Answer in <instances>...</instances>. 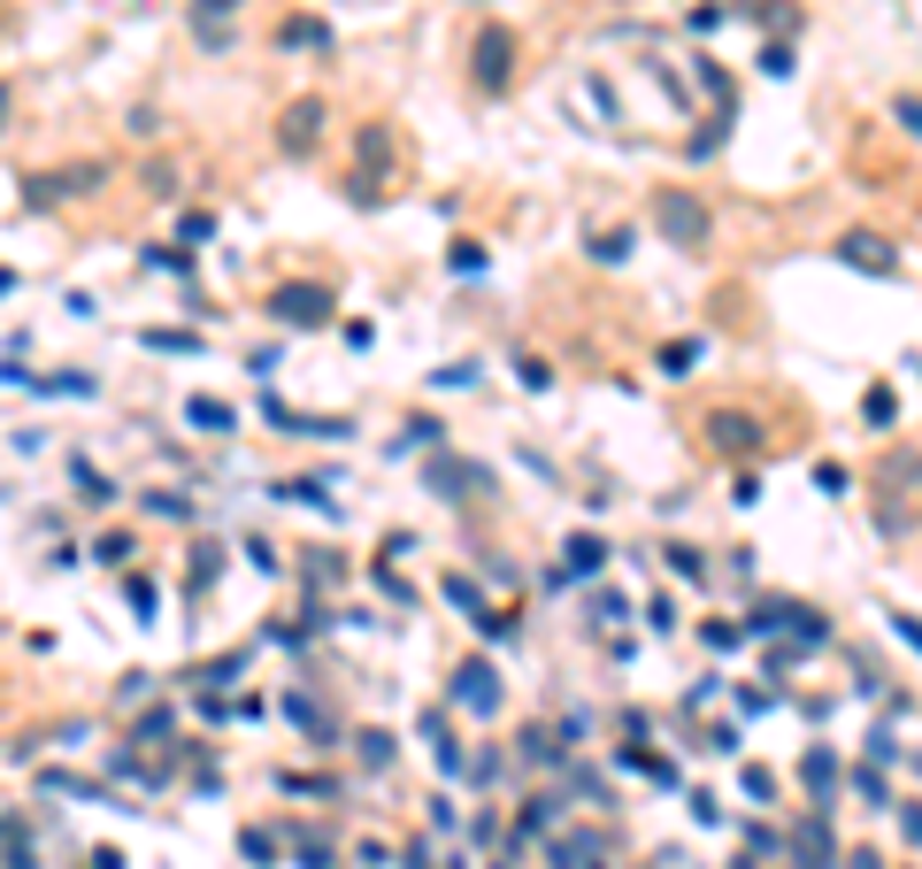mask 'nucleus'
<instances>
[{"instance_id":"nucleus-1","label":"nucleus","mask_w":922,"mask_h":869,"mask_svg":"<svg viewBox=\"0 0 922 869\" xmlns=\"http://www.w3.org/2000/svg\"><path fill=\"white\" fill-rule=\"evenodd\" d=\"M746 631H754V639H792L799 655H807V647H830V616L807 608V600H792V593L754 600V608H746Z\"/></svg>"},{"instance_id":"nucleus-2","label":"nucleus","mask_w":922,"mask_h":869,"mask_svg":"<svg viewBox=\"0 0 922 869\" xmlns=\"http://www.w3.org/2000/svg\"><path fill=\"white\" fill-rule=\"evenodd\" d=\"M653 231H661V247H677V254H708L715 216H708V200H700L692 185H661V192H653Z\"/></svg>"},{"instance_id":"nucleus-3","label":"nucleus","mask_w":922,"mask_h":869,"mask_svg":"<svg viewBox=\"0 0 922 869\" xmlns=\"http://www.w3.org/2000/svg\"><path fill=\"white\" fill-rule=\"evenodd\" d=\"M331 316H338V293H331V285H315V278L270 285V324H285V332H323Z\"/></svg>"},{"instance_id":"nucleus-4","label":"nucleus","mask_w":922,"mask_h":869,"mask_svg":"<svg viewBox=\"0 0 922 869\" xmlns=\"http://www.w3.org/2000/svg\"><path fill=\"white\" fill-rule=\"evenodd\" d=\"M515 31L507 23H484L476 39H469V77H476V93H507V77H515Z\"/></svg>"},{"instance_id":"nucleus-5","label":"nucleus","mask_w":922,"mask_h":869,"mask_svg":"<svg viewBox=\"0 0 922 869\" xmlns=\"http://www.w3.org/2000/svg\"><path fill=\"white\" fill-rule=\"evenodd\" d=\"M700 431H708V447H715V454H731V462H754V454L768 447V423L754 416V408H715Z\"/></svg>"},{"instance_id":"nucleus-6","label":"nucleus","mask_w":922,"mask_h":869,"mask_svg":"<svg viewBox=\"0 0 922 869\" xmlns=\"http://www.w3.org/2000/svg\"><path fill=\"white\" fill-rule=\"evenodd\" d=\"M323 124H331L323 93H301V101H285V116H277V155L307 163V155H315V139H323Z\"/></svg>"},{"instance_id":"nucleus-7","label":"nucleus","mask_w":922,"mask_h":869,"mask_svg":"<svg viewBox=\"0 0 922 869\" xmlns=\"http://www.w3.org/2000/svg\"><path fill=\"white\" fill-rule=\"evenodd\" d=\"M447 693H454V708H469L476 723L507 708V685H500V670H492L484 655H469V662H461V670H454V685H447Z\"/></svg>"},{"instance_id":"nucleus-8","label":"nucleus","mask_w":922,"mask_h":869,"mask_svg":"<svg viewBox=\"0 0 922 869\" xmlns=\"http://www.w3.org/2000/svg\"><path fill=\"white\" fill-rule=\"evenodd\" d=\"M784 855L792 869H838V839H830V816L815 808V816H799V831L784 839Z\"/></svg>"},{"instance_id":"nucleus-9","label":"nucleus","mask_w":922,"mask_h":869,"mask_svg":"<svg viewBox=\"0 0 922 869\" xmlns=\"http://www.w3.org/2000/svg\"><path fill=\"white\" fill-rule=\"evenodd\" d=\"M431 485H439V501H484V493H492V470L454 462V454H439V447H431Z\"/></svg>"},{"instance_id":"nucleus-10","label":"nucleus","mask_w":922,"mask_h":869,"mask_svg":"<svg viewBox=\"0 0 922 869\" xmlns=\"http://www.w3.org/2000/svg\"><path fill=\"white\" fill-rule=\"evenodd\" d=\"M262 416H270V423H277V431H285V439H346V431H354V423H346V416H301V408H285V400H277V392H270V400H262Z\"/></svg>"},{"instance_id":"nucleus-11","label":"nucleus","mask_w":922,"mask_h":869,"mask_svg":"<svg viewBox=\"0 0 922 869\" xmlns=\"http://www.w3.org/2000/svg\"><path fill=\"white\" fill-rule=\"evenodd\" d=\"M830 254H838L846 270H869V278H892V270H900V254H892V247H884L877 231H846V239H838Z\"/></svg>"},{"instance_id":"nucleus-12","label":"nucleus","mask_w":922,"mask_h":869,"mask_svg":"<svg viewBox=\"0 0 922 869\" xmlns=\"http://www.w3.org/2000/svg\"><path fill=\"white\" fill-rule=\"evenodd\" d=\"M247 0H192V39L200 46H231V15H239Z\"/></svg>"},{"instance_id":"nucleus-13","label":"nucleus","mask_w":922,"mask_h":869,"mask_svg":"<svg viewBox=\"0 0 922 869\" xmlns=\"http://www.w3.org/2000/svg\"><path fill=\"white\" fill-rule=\"evenodd\" d=\"M838 777H846V769H838V754H830V746H807V754H799V785H807V793H815L823 808H830Z\"/></svg>"},{"instance_id":"nucleus-14","label":"nucleus","mask_w":922,"mask_h":869,"mask_svg":"<svg viewBox=\"0 0 922 869\" xmlns=\"http://www.w3.org/2000/svg\"><path fill=\"white\" fill-rule=\"evenodd\" d=\"M877 485H884V493H915V501H922V454H908V447H900V454H884Z\"/></svg>"},{"instance_id":"nucleus-15","label":"nucleus","mask_w":922,"mask_h":869,"mask_svg":"<svg viewBox=\"0 0 922 869\" xmlns=\"http://www.w3.org/2000/svg\"><path fill=\"white\" fill-rule=\"evenodd\" d=\"M385 155H392V132H385V124H362V132H354V163H362V170L354 177H377Z\"/></svg>"},{"instance_id":"nucleus-16","label":"nucleus","mask_w":922,"mask_h":869,"mask_svg":"<svg viewBox=\"0 0 922 869\" xmlns=\"http://www.w3.org/2000/svg\"><path fill=\"white\" fill-rule=\"evenodd\" d=\"M185 423H192V431H208V439H223V431H231L239 416H231L223 400H208V392H192V400H185Z\"/></svg>"},{"instance_id":"nucleus-17","label":"nucleus","mask_w":922,"mask_h":869,"mask_svg":"<svg viewBox=\"0 0 922 869\" xmlns=\"http://www.w3.org/2000/svg\"><path fill=\"white\" fill-rule=\"evenodd\" d=\"M562 554H569V569H577V577H600V569H608V538H593V531H577V538H569V546H562Z\"/></svg>"},{"instance_id":"nucleus-18","label":"nucleus","mask_w":922,"mask_h":869,"mask_svg":"<svg viewBox=\"0 0 922 869\" xmlns=\"http://www.w3.org/2000/svg\"><path fill=\"white\" fill-rule=\"evenodd\" d=\"M653 362H661V377H692V369L708 362V339H669Z\"/></svg>"},{"instance_id":"nucleus-19","label":"nucleus","mask_w":922,"mask_h":869,"mask_svg":"<svg viewBox=\"0 0 922 869\" xmlns=\"http://www.w3.org/2000/svg\"><path fill=\"white\" fill-rule=\"evenodd\" d=\"M861 416H869V431H892V423H900V392H892V385H869V392H861Z\"/></svg>"},{"instance_id":"nucleus-20","label":"nucleus","mask_w":922,"mask_h":869,"mask_svg":"<svg viewBox=\"0 0 922 869\" xmlns=\"http://www.w3.org/2000/svg\"><path fill=\"white\" fill-rule=\"evenodd\" d=\"M70 470H77V501H85V509H108V501H116V485H108V470H93L85 454H77Z\"/></svg>"},{"instance_id":"nucleus-21","label":"nucleus","mask_w":922,"mask_h":869,"mask_svg":"<svg viewBox=\"0 0 922 869\" xmlns=\"http://www.w3.org/2000/svg\"><path fill=\"white\" fill-rule=\"evenodd\" d=\"M554 816H562V800H554V793H538L531 808H515V847H523V839H538V831H546Z\"/></svg>"},{"instance_id":"nucleus-22","label":"nucleus","mask_w":922,"mask_h":869,"mask_svg":"<svg viewBox=\"0 0 922 869\" xmlns=\"http://www.w3.org/2000/svg\"><path fill=\"white\" fill-rule=\"evenodd\" d=\"M853 793H861V808H892V785H884V769H877V762H861V769H853Z\"/></svg>"},{"instance_id":"nucleus-23","label":"nucleus","mask_w":922,"mask_h":869,"mask_svg":"<svg viewBox=\"0 0 922 869\" xmlns=\"http://www.w3.org/2000/svg\"><path fill=\"white\" fill-rule=\"evenodd\" d=\"M277 46H331V23H315V15H293V23L277 31Z\"/></svg>"},{"instance_id":"nucleus-24","label":"nucleus","mask_w":922,"mask_h":869,"mask_svg":"<svg viewBox=\"0 0 922 869\" xmlns=\"http://www.w3.org/2000/svg\"><path fill=\"white\" fill-rule=\"evenodd\" d=\"M754 70H762V77H792L799 62H792V46H784V39H762V54H754Z\"/></svg>"},{"instance_id":"nucleus-25","label":"nucleus","mask_w":922,"mask_h":869,"mask_svg":"<svg viewBox=\"0 0 922 869\" xmlns=\"http://www.w3.org/2000/svg\"><path fill=\"white\" fill-rule=\"evenodd\" d=\"M515 746H523V762H562V739L554 731H523Z\"/></svg>"},{"instance_id":"nucleus-26","label":"nucleus","mask_w":922,"mask_h":869,"mask_svg":"<svg viewBox=\"0 0 922 869\" xmlns=\"http://www.w3.org/2000/svg\"><path fill=\"white\" fill-rule=\"evenodd\" d=\"M447 270H454V278H476V270H484V247H476V239H454Z\"/></svg>"},{"instance_id":"nucleus-27","label":"nucleus","mask_w":922,"mask_h":869,"mask_svg":"<svg viewBox=\"0 0 922 869\" xmlns=\"http://www.w3.org/2000/svg\"><path fill=\"white\" fill-rule=\"evenodd\" d=\"M892 124H900V132H915V139H922V93H892Z\"/></svg>"},{"instance_id":"nucleus-28","label":"nucleus","mask_w":922,"mask_h":869,"mask_svg":"<svg viewBox=\"0 0 922 869\" xmlns=\"http://www.w3.org/2000/svg\"><path fill=\"white\" fill-rule=\"evenodd\" d=\"M147 270H177L185 278L192 270V247H147Z\"/></svg>"},{"instance_id":"nucleus-29","label":"nucleus","mask_w":922,"mask_h":869,"mask_svg":"<svg viewBox=\"0 0 922 869\" xmlns=\"http://www.w3.org/2000/svg\"><path fill=\"white\" fill-rule=\"evenodd\" d=\"M147 516H169V523H185V516H192V501H185V493H147Z\"/></svg>"},{"instance_id":"nucleus-30","label":"nucleus","mask_w":922,"mask_h":869,"mask_svg":"<svg viewBox=\"0 0 922 869\" xmlns=\"http://www.w3.org/2000/svg\"><path fill=\"white\" fill-rule=\"evenodd\" d=\"M700 639H708V647H715V655H731V647H738V639H746V624H700Z\"/></svg>"},{"instance_id":"nucleus-31","label":"nucleus","mask_w":922,"mask_h":869,"mask_svg":"<svg viewBox=\"0 0 922 869\" xmlns=\"http://www.w3.org/2000/svg\"><path fill=\"white\" fill-rule=\"evenodd\" d=\"M869 762H900V739H892V715L869 731Z\"/></svg>"},{"instance_id":"nucleus-32","label":"nucleus","mask_w":922,"mask_h":869,"mask_svg":"<svg viewBox=\"0 0 922 869\" xmlns=\"http://www.w3.org/2000/svg\"><path fill=\"white\" fill-rule=\"evenodd\" d=\"M362 762L385 769V762H392V731H362Z\"/></svg>"},{"instance_id":"nucleus-33","label":"nucleus","mask_w":922,"mask_h":869,"mask_svg":"<svg viewBox=\"0 0 922 869\" xmlns=\"http://www.w3.org/2000/svg\"><path fill=\"white\" fill-rule=\"evenodd\" d=\"M746 15H754V23H776V31H799V8H768V0H754Z\"/></svg>"},{"instance_id":"nucleus-34","label":"nucleus","mask_w":922,"mask_h":869,"mask_svg":"<svg viewBox=\"0 0 922 869\" xmlns=\"http://www.w3.org/2000/svg\"><path fill=\"white\" fill-rule=\"evenodd\" d=\"M622 254H630V231H600L593 239V262H622Z\"/></svg>"},{"instance_id":"nucleus-35","label":"nucleus","mask_w":922,"mask_h":869,"mask_svg":"<svg viewBox=\"0 0 922 869\" xmlns=\"http://www.w3.org/2000/svg\"><path fill=\"white\" fill-rule=\"evenodd\" d=\"M669 569H677V577H708V562H700V546H669Z\"/></svg>"},{"instance_id":"nucleus-36","label":"nucleus","mask_w":922,"mask_h":869,"mask_svg":"<svg viewBox=\"0 0 922 869\" xmlns=\"http://www.w3.org/2000/svg\"><path fill=\"white\" fill-rule=\"evenodd\" d=\"M154 354H192V332H147Z\"/></svg>"},{"instance_id":"nucleus-37","label":"nucleus","mask_w":922,"mask_h":869,"mask_svg":"<svg viewBox=\"0 0 922 869\" xmlns=\"http://www.w3.org/2000/svg\"><path fill=\"white\" fill-rule=\"evenodd\" d=\"M239 855H247L254 869H270V831H247V839H239Z\"/></svg>"},{"instance_id":"nucleus-38","label":"nucleus","mask_w":922,"mask_h":869,"mask_svg":"<svg viewBox=\"0 0 922 869\" xmlns=\"http://www.w3.org/2000/svg\"><path fill=\"white\" fill-rule=\"evenodd\" d=\"M515 377H523V385H531V392H546V377H554V369H546V362H538V354H531V362H515Z\"/></svg>"},{"instance_id":"nucleus-39","label":"nucleus","mask_w":922,"mask_h":869,"mask_svg":"<svg viewBox=\"0 0 922 869\" xmlns=\"http://www.w3.org/2000/svg\"><path fill=\"white\" fill-rule=\"evenodd\" d=\"M815 485L823 493H846V462H815Z\"/></svg>"},{"instance_id":"nucleus-40","label":"nucleus","mask_w":922,"mask_h":869,"mask_svg":"<svg viewBox=\"0 0 922 869\" xmlns=\"http://www.w3.org/2000/svg\"><path fill=\"white\" fill-rule=\"evenodd\" d=\"M593 624H622V600L615 593H593Z\"/></svg>"},{"instance_id":"nucleus-41","label":"nucleus","mask_w":922,"mask_h":869,"mask_svg":"<svg viewBox=\"0 0 922 869\" xmlns=\"http://www.w3.org/2000/svg\"><path fill=\"white\" fill-rule=\"evenodd\" d=\"M746 793H754V800H776V777H768L762 762H754V769H746Z\"/></svg>"},{"instance_id":"nucleus-42","label":"nucleus","mask_w":922,"mask_h":869,"mask_svg":"<svg viewBox=\"0 0 922 869\" xmlns=\"http://www.w3.org/2000/svg\"><path fill=\"white\" fill-rule=\"evenodd\" d=\"M124 593H132V608H139V616H147V624H154V585H147V577H132Z\"/></svg>"},{"instance_id":"nucleus-43","label":"nucleus","mask_w":922,"mask_h":869,"mask_svg":"<svg viewBox=\"0 0 922 869\" xmlns=\"http://www.w3.org/2000/svg\"><path fill=\"white\" fill-rule=\"evenodd\" d=\"M892 631H900V639H908V647L922 655V624H915V616H900V608H892Z\"/></svg>"},{"instance_id":"nucleus-44","label":"nucleus","mask_w":922,"mask_h":869,"mask_svg":"<svg viewBox=\"0 0 922 869\" xmlns=\"http://www.w3.org/2000/svg\"><path fill=\"white\" fill-rule=\"evenodd\" d=\"M900 831H908V847H922V808H900Z\"/></svg>"},{"instance_id":"nucleus-45","label":"nucleus","mask_w":922,"mask_h":869,"mask_svg":"<svg viewBox=\"0 0 922 869\" xmlns=\"http://www.w3.org/2000/svg\"><path fill=\"white\" fill-rule=\"evenodd\" d=\"M846 862H853V869H884V855H877V847H861V855H846Z\"/></svg>"},{"instance_id":"nucleus-46","label":"nucleus","mask_w":922,"mask_h":869,"mask_svg":"<svg viewBox=\"0 0 922 869\" xmlns=\"http://www.w3.org/2000/svg\"><path fill=\"white\" fill-rule=\"evenodd\" d=\"M8 108H15V93H8V85H0V132H8Z\"/></svg>"}]
</instances>
